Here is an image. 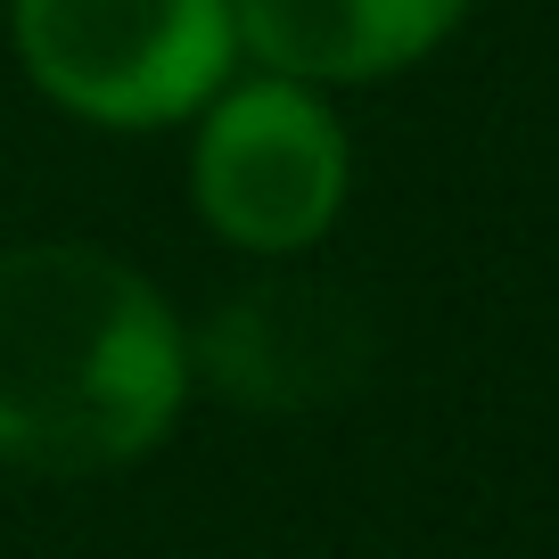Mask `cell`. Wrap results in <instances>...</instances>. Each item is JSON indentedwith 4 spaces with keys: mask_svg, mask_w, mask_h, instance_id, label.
Segmentation results:
<instances>
[{
    "mask_svg": "<svg viewBox=\"0 0 559 559\" xmlns=\"http://www.w3.org/2000/svg\"><path fill=\"white\" fill-rule=\"evenodd\" d=\"M469 0H230L239 41L288 83H379L428 58Z\"/></svg>",
    "mask_w": 559,
    "mask_h": 559,
    "instance_id": "5b68a950",
    "label": "cell"
},
{
    "mask_svg": "<svg viewBox=\"0 0 559 559\" xmlns=\"http://www.w3.org/2000/svg\"><path fill=\"white\" fill-rule=\"evenodd\" d=\"M198 206L230 247L297 255L346 206V132L313 99V83L255 74L239 91L206 99L198 132Z\"/></svg>",
    "mask_w": 559,
    "mask_h": 559,
    "instance_id": "3957f363",
    "label": "cell"
},
{
    "mask_svg": "<svg viewBox=\"0 0 559 559\" xmlns=\"http://www.w3.org/2000/svg\"><path fill=\"white\" fill-rule=\"evenodd\" d=\"M214 395L255 412H313V403L362 386L370 370V321L330 280H263L230 297L198 337Z\"/></svg>",
    "mask_w": 559,
    "mask_h": 559,
    "instance_id": "277c9868",
    "label": "cell"
},
{
    "mask_svg": "<svg viewBox=\"0 0 559 559\" xmlns=\"http://www.w3.org/2000/svg\"><path fill=\"white\" fill-rule=\"evenodd\" d=\"M190 346L132 263L74 239L0 247V461L123 469L174 428Z\"/></svg>",
    "mask_w": 559,
    "mask_h": 559,
    "instance_id": "6da1fadb",
    "label": "cell"
},
{
    "mask_svg": "<svg viewBox=\"0 0 559 559\" xmlns=\"http://www.w3.org/2000/svg\"><path fill=\"white\" fill-rule=\"evenodd\" d=\"M17 58L67 116L148 132L230 83V0H9Z\"/></svg>",
    "mask_w": 559,
    "mask_h": 559,
    "instance_id": "7a4b0ae2",
    "label": "cell"
}]
</instances>
